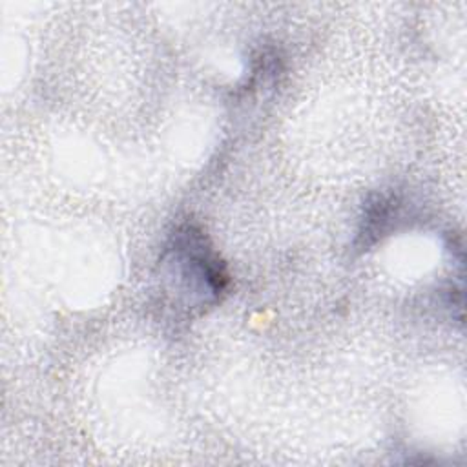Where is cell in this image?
<instances>
[{"label":"cell","mask_w":467,"mask_h":467,"mask_svg":"<svg viewBox=\"0 0 467 467\" xmlns=\"http://www.w3.org/2000/svg\"><path fill=\"white\" fill-rule=\"evenodd\" d=\"M161 275L188 308L217 303L228 288V274L195 224H181L161 255Z\"/></svg>","instance_id":"6da1fadb"}]
</instances>
